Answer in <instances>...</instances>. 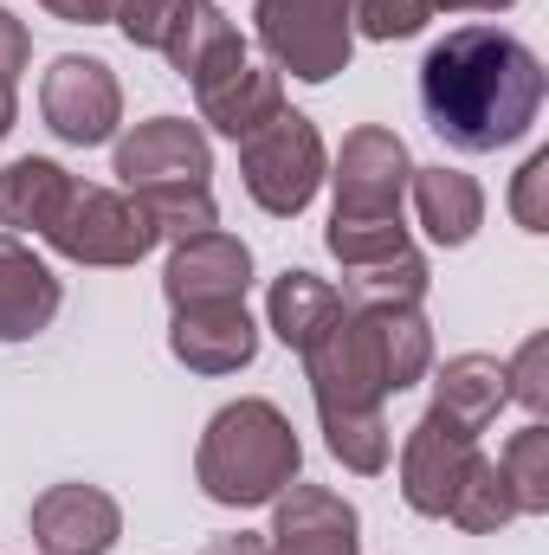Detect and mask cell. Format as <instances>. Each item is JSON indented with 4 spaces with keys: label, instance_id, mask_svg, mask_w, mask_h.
<instances>
[{
    "label": "cell",
    "instance_id": "1",
    "mask_svg": "<svg viewBox=\"0 0 549 555\" xmlns=\"http://www.w3.org/2000/svg\"><path fill=\"white\" fill-rule=\"evenodd\" d=\"M544 111V65L505 26H452L420 59V117L459 155H491L531 137Z\"/></svg>",
    "mask_w": 549,
    "mask_h": 555
},
{
    "label": "cell",
    "instance_id": "2",
    "mask_svg": "<svg viewBox=\"0 0 549 555\" xmlns=\"http://www.w3.org/2000/svg\"><path fill=\"white\" fill-rule=\"evenodd\" d=\"M297 465H304V446L291 420L253 395V401H227L207 420L194 452V485L227 511H259L284 485H297Z\"/></svg>",
    "mask_w": 549,
    "mask_h": 555
},
{
    "label": "cell",
    "instance_id": "3",
    "mask_svg": "<svg viewBox=\"0 0 549 555\" xmlns=\"http://www.w3.org/2000/svg\"><path fill=\"white\" fill-rule=\"evenodd\" d=\"M240 175H246V194L272 214L291 220L317 201L330 162H323V137L304 111H278L272 124H259L253 137L240 142Z\"/></svg>",
    "mask_w": 549,
    "mask_h": 555
},
{
    "label": "cell",
    "instance_id": "4",
    "mask_svg": "<svg viewBox=\"0 0 549 555\" xmlns=\"http://www.w3.org/2000/svg\"><path fill=\"white\" fill-rule=\"evenodd\" d=\"M253 20L272 72H291L304 85H330L336 72H349V52H356L349 0H259Z\"/></svg>",
    "mask_w": 549,
    "mask_h": 555
},
{
    "label": "cell",
    "instance_id": "5",
    "mask_svg": "<svg viewBox=\"0 0 549 555\" xmlns=\"http://www.w3.org/2000/svg\"><path fill=\"white\" fill-rule=\"evenodd\" d=\"M46 246L72 266H137L149 259L162 240L149 227L137 194H117V188H72L65 214L46 227Z\"/></svg>",
    "mask_w": 549,
    "mask_h": 555
},
{
    "label": "cell",
    "instance_id": "6",
    "mask_svg": "<svg viewBox=\"0 0 549 555\" xmlns=\"http://www.w3.org/2000/svg\"><path fill=\"white\" fill-rule=\"evenodd\" d=\"M336 188L330 220H401V194L413 181V155L408 142L382 124L349 130L336 149V175H323Z\"/></svg>",
    "mask_w": 549,
    "mask_h": 555
},
{
    "label": "cell",
    "instance_id": "7",
    "mask_svg": "<svg viewBox=\"0 0 549 555\" xmlns=\"http://www.w3.org/2000/svg\"><path fill=\"white\" fill-rule=\"evenodd\" d=\"M39 117L46 130L72 149H98V142L117 137L124 124V85L104 59H85V52H65L52 59L46 85H39Z\"/></svg>",
    "mask_w": 549,
    "mask_h": 555
},
{
    "label": "cell",
    "instance_id": "8",
    "mask_svg": "<svg viewBox=\"0 0 549 555\" xmlns=\"http://www.w3.org/2000/svg\"><path fill=\"white\" fill-rule=\"evenodd\" d=\"M130 194H168V188H207L214 175V149L201 137V124L188 117H149L130 137H117V168H111Z\"/></svg>",
    "mask_w": 549,
    "mask_h": 555
},
{
    "label": "cell",
    "instance_id": "9",
    "mask_svg": "<svg viewBox=\"0 0 549 555\" xmlns=\"http://www.w3.org/2000/svg\"><path fill=\"white\" fill-rule=\"evenodd\" d=\"M266 555H362V517L323 485H284L272 498Z\"/></svg>",
    "mask_w": 549,
    "mask_h": 555
},
{
    "label": "cell",
    "instance_id": "10",
    "mask_svg": "<svg viewBox=\"0 0 549 555\" xmlns=\"http://www.w3.org/2000/svg\"><path fill=\"white\" fill-rule=\"evenodd\" d=\"M124 537V511L98 485H52L33 498V550L39 555H111Z\"/></svg>",
    "mask_w": 549,
    "mask_h": 555
},
{
    "label": "cell",
    "instance_id": "11",
    "mask_svg": "<svg viewBox=\"0 0 549 555\" xmlns=\"http://www.w3.org/2000/svg\"><path fill=\"white\" fill-rule=\"evenodd\" d=\"M478 439L459 433L452 420H439L433 408L408 426V446H401V498H408L413 517H446L465 465H472Z\"/></svg>",
    "mask_w": 549,
    "mask_h": 555
},
{
    "label": "cell",
    "instance_id": "12",
    "mask_svg": "<svg viewBox=\"0 0 549 555\" xmlns=\"http://www.w3.org/2000/svg\"><path fill=\"white\" fill-rule=\"evenodd\" d=\"M168 349L175 362H188L194 375H240L259 356V323L246 317V297L227 304H188L168 323Z\"/></svg>",
    "mask_w": 549,
    "mask_h": 555
},
{
    "label": "cell",
    "instance_id": "13",
    "mask_svg": "<svg viewBox=\"0 0 549 555\" xmlns=\"http://www.w3.org/2000/svg\"><path fill=\"white\" fill-rule=\"evenodd\" d=\"M246 284H253V253H246V240H233V233H220V227L181 240V246L168 253V272H162V291H168L175 310L246 297Z\"/></svg>",
    "mask_w": 549,
    "mask_h": 555
},
{
    "label": "cell",
    "instance_id": "14",
    "mask_svg": "<svg viewBox=\"0 0 549 555\" xmlns=\"http://www.w3.org/2000/svg\"><path fill=\"white\" fill-rule=\"evenodd\" d=\"M59 304V272L20 233H0V343H33L39 330H52Z\"/></svg>",
    "mask_w": 549,
    "mask_h": 555
},
{
    "label": "cell",
    "instance_id": "15",
    "mask_svg": "<svg viewBox=\"0 0 549 555\" xmlns=\"http://www.w3.org/2000/svg\"><path fill=\"white\" fill-rule=\"evenodd\" d=\"M194 98H201V124H214L220 137L246 142L259 124H272L278 111H284V85H278L272 65H233V72H220V78H207V85H194Z\"/></svg>",
    "mask_w": 549,
    "mask_h": 555
},
{
    "label": "cell",
    "instance_id": "16",
    "mask_svg": "<svg viewBox=\"0 0 549 555\" xmlns=\"http://www.w3.org/2000/svg\"><path fill=\"white\" fill-rule=\"evenodd\" d=\"M162 59H168L188 85H207V78H220V72H233V65H246V39H240V26H233L214 0H188V13L175 20V33H168Z\"/></svg>",
    "mask_w": 549,
    "mask_h": 555
},
{
    "label": "cell",
    "instance_id": "17",
    "mask_svg": "<svg viewBox=\"0 0 549 555\" xmlns=\"http://www.w3.org/2000/svg\"><path fill=\"white\" fill-rule=\"evenodd\" d=\"M413 214L426 227L433 246H465L478 227H485V188L465 175V168H413Z\"/></svg>",
    "mask_w": 549,
    "mask_h": 555
},
{
    "label": "cell",
    "instance_id": "18",
    "mask_svg": "<svg viewBox=\"0 0 549 555\" xmlns=\"http://www.w3.org/2000/svg\"><path fill=\"white\" fill-rule=\"evenodd\" d=\"M72 188H78V181H72L52 155H20V162H7V168H0V227L46 240V227L65 214Z\"/></svg>",
    "mask_w": 549,
    "mask_h": 555
},
{
    "label": "cell",
    "instance_id": "19",
    "mask_svg": "<svg viewBox=\"0 0 549 555\" xmlns=\"http://www.w3.org/2000/svg\"><path fill=\"white\" fill-rule=\"evenodd\" d=\"M511 395H505V362L498 356H452L439 375H433V414L452 420L459 433H485L498 408H505Z\"/></svg>",
    "mask_w": 549,
    "mask_h": 555
},
{
    "label": "cell",
    "instance_id": "20",
    "mask_svg": "<svg viewBox=\"0 0 549 555\" xmlns=\"http://www.w3.org/2000/svg\"><path fill=\"white\" fill-rule=\"evenodd\" d=\"M349 304H343V291L330 284V278H317V272H284L272 278V297H266V317H272V330H278V343L284 349H310L336 317H343Z\"/></svg>",
    "mask_w": 549,
    "mask_h": 555
},
{
    "label": "cell",
    "instance_id": "21",
    "mask_svg": "<svg viewBox=\"0 0 549 555\" xmlns=\"http://www.w3.org/2000/svg\"><path fill=\"white\" fill-rule=\"evenodd\" d=\"M426 284H433V272H426V259L408 246V253H395V259L349 266L336 291H343V304H349V310H420Z\"/></svg>",
    "mask_w": 549,
    "mask_h": 555
},
{
    "label": "cell",
    "instance_id": "22",
    "mask_svg": "<svg viewBox=\"0 0 549 555\" xmlns=\"http://www.w3.org/2000/svg\"><path fill=\"white\" fill-rule=\"evenodd\" d=\"M446 517H452L459 530H472V537L505 530V524L518 517V498H511L505 465H498V459H485V452H472V465H465V478H459V491H452Z\"/></svg>",
    "mask_w": 549,
    "mask_h": 555
},
{
    "label": "cell",
    "instance_id": "23",
    "mask_svg": "<svg viewBox=\"0 0 549 555\" xmlns=\"http://www.w3.org/2000/svg\"><path fill=\"white\" fill-rule=\"evenodd\" d=\"M323 420V446L336 452L343 472H388V452H395V433H388V414L382 408H362V414H317Z\"/></svg>",
    "mask_w": 549,
    "mask_h": 555
},
{
    "label": "cell",
    "instance_id": "24",
    "mask_svg": "<svg viewBox=\"0 0 549 555\" xmlns=\"http://www.w3.org/2000/svg\"><path fill=\"white\" fill-rule=\"evenodd\" d=\"M505 478H511V498H518V517H544L549 511V426L531 420L524 433H511L505 446Z\"/></svg>",
    "mask_w": 549,
    "mask_h": 555
},
{
    "label": "cell",
    "instance_id": "25",
    "mask_svg": "<svg viewBox=\"0 0 549 555\" xmlns=\"http://www.w3.org/2000/svg\"><path fill=\"white\" fill-rule=\"evenodd\" d=\"M137 201H142V214H149V227H155V240H168V246L220 227L214 188H168V194H137Z\"/></svg>",
    "mask_w": 549,
    "mask_h": 555
},
{
    "label": "cell",
    "instance_id": "26",
    "mask_svg": "<svg viewBox=\"0 0 549 555\" xmlns=\"http://www.w3.org/2000/svg\"><path fill=\"white\" fill-rule=\"evenodd\" d=\"M323 246H330V259L349 272V266H375V259L408 253L413 240H408V227H401V220H330Z\"/></svg>",
    "mask_w": 549,
    "mask_h": 555
},
{
    "label": "cell",
    "instance_id": "27",
    "mask_svg": "<svg viewBox=\"0 0 549 555\" xmlns=\"http://www.w3.org/2000/svg\"><path fill=\"white\" fill-rule=\"evenodd\" d=\"M433 20V0H349V26L362 39H413Z\"/></svg>",
    "mask_w": 549,
    "mask_h": 555
},
{
    "label": "cell",
    "instance_id": "28",
    "mask_svg": "<svg viewBox=\"0 0 549 555\" xmlns=\"http://www.w3.org/2000/svg\"><path fill=\"white\" fill-rule=\"evenodd\" d=\"M188 13V0H111V20H117V33L130 39V46H149V52H162L168 46V33H175V20Z\"/></svg>",
    "mask_w": 549,
    "mask_h": 555
},
{
    "label": "cell",
    "instance_id": "29",
    "mask_svg": "<svg viewBox=\"0 0 549 555\" xmlns=\"http://www.w3.org/2000/svg\"><path fill=\"white\" fill-rule=\"evenodd\" d=\"M511 214L524 233H549V149H537L511 181Z\"/></svg>",
    "mask_w": 549,
    "mask_h": 555
},
{
    "label": "cell",
    "instance_id": "30",
    "mask_svg": "<svg viewBox=\"0 0 549 555\" xmlns=\"http://www.w3.org/2000/svg\"><path fill=\"white\" fill-rule=\"evenodd\" d=\"M544 356H549V343H544V336H531V343H524V349L505 362V395H511L518 408H531V414H544V408H549Z\"/></svg>",
    "mask_w": 549,
    "mask_h": 555
},
{
    "label": "cell",
    "instance_id": "31",
    "mask_svg": "<svg viewBox=\"0 0 549 555\" xmlns=\"http://www.w3.org/2000/svg\"><path fill=\"white\" fill-rule=\"evenodd\" d=\"M26 59H33V33L0 7V85H13V78L26 72Z\"/></svg>",
    "mask_w": 549,
    "mask_h": 555
},
{
    "label": "cell",
    "instance_id": "32",
    "mask_svg": "<svg viewBox=\"0 0 549 555\" xmlns=\"http://www.w3.org/2000/svg\"><path fill=\"white\" fill-rule=\"evenodd\" d=\"M39 7L65 26H104L111 20V0H39Z\"/></svg>",
    "mask_w": 549,
    "mask_h": 555
},
{
    "label": "cell",
    "instance_id": "33",
    "mask_svg": "<svg viewBox=\"0 0 549 555\" xmlns=\"http://www.w3.org/2000/svg\"><path fill=\"white\" fill-rule=\"evenodd\" d=\"M201 555H266V537H214Z\"/></svg>",
    "mask_w": 549,
    "mask_h": 555
},
{
    "label": "cell",
    "instance_id": "34",
    "mask_svg": "<svg viewBox=\"0 0 549 555\" xmlns=\"http://www.w3.org/2000/svg\"><path fill=\"white\" fill-rule=\"evenodd\" d=\"M518 0H433V13H505Z\"/></svg>",
    "mask_w": 549,
    "mask_h": 555
},
{
    "label": "cell",
    "instance_id": "35",
    "mask_svg": "<svg viewBox=\"0 0 549 555\" xmlns=\"http://www.w3.org/2000/svg\"><path fill=\"white\" fill-rule=\"evenodd\" d=\"M13 111H20V104H13V85H0V142L13 130Z\"/></svg>",
    "mask_w": 549,
    "mask_h": 555
}]
</instances>
